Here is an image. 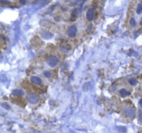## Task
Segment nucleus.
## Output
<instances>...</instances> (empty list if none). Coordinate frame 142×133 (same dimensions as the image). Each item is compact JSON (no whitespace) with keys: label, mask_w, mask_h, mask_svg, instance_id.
I'll return each instance as SVG.
<instances>
[{"label":"nucleus","mask_w":142,"mask_h":133,"mask_svg":"<svg viewBox=\"0 0 142 133\" xmlns=\"http://www.w3.org/2000/svg\"><path fill=\"white\" fill-rule=\"evenodd\" d=\"M47 64L51 66V67H54L58 65V64L59 63V59L56 56H53V55H51V56H49L47 58Z\"/></svg>","instance_id":"nucleus-1"},{"label":"nucleus","mask_w":142,"mask_h":133,"mask_svg":"<svg viewBox=\"0 0 142 133\" xmlns=\"http://www.w3.org/2000/svg\"><path fill=\"white\" fill-rule=\"evenodd\" d=\"M27 99L28 103L31 104H36L39 102V96L36 94L33 93H30L27 96Z\"/></svg>","instance_id":"nucleus-2"},{"label":"nucleus","mask_w":142,"mask_h":133,"mask_svg":"<svg viewBox=\"0 0 142 133\" xmlns=\"http://www.w3.org/2000/svg\"><path fill=\"white\" fill-rule=\"evenodd\" d=\"M67 34L70 38H74L77 34V28L76 26H71L67 31Z\"/></svg>","instance_id":"nucleus-3"},{"label":"nucleus","mask_w":142,"mask_h":133,"mask_svg":"<svg viewBox=\"0 0 142 133\" xmlns=\"http://www.w3.org/2000/svg\"><path fill=\"white\" fill-rule=\"evenodd\" d=\"M96 10V7H93L89 10L87 13V19L89 22H92L94 18V11Z\"/></svg>","instance_id":"nucleus-4"},{"label":"nucleus","mask_w":142,"mask_h":133,"mask_svg":"<svg viewBox=\"0 0 142 133\" xmlns=\"http://www.w3.org/2000/svg\"><path fill=\"white\" fill-rule=\"evenodd\" d=\"M124 113L126 114L128 116L130 117L131 119H133L135 116V112L132 108H125L124 109Z\"/></svg>","instance_id":"nucleus-5"},{"label":"nucleus","mask_w":142,"mask_h":133,"mask_svg":"<svg viewBox=\"0 0 142 133\" xmlns=\"http://www.w3.org/2000/svg\"><path fill=\"white\" fill-rule=\"evenodd\" d=\"M31 81L33 83V84H36V85H41L42 81V79L40 78H39L38 76H31Z\"/></svg>","instance_id":"nucleus-6"},{"label":"nucleus","mask_w":142,"mask_h":133,"mask_svg":"<svg viewBox=\"0 0 142 133\" xmlns=\"http://www.w3.org/2000/svg\"><path fill=\"white\" fill-rule=\"evenodd\" d=\"M12 94L14 96H23L24 94V92L20 89H15L13 90Z\"/></svg>","instance_id":"nucleus-7"},{"label":"nucleus","mask_w":142,"mask_h":133,"mask_svg":"<svg viewBox=\"0 0 142 133\" xmlns=\"http://www.w3.org/2000/svg\"><path fill=\"white\" fill-rule=\"evenodd\" d=\"M119 94L122 97H125L127 96H129L130 94V92H128L127 90L124 89H122L119 91Z\"/></svg>","instance_id":"nucleus-8"},{"label":"nucleus","mask_w":142,"mask_h":133,"mask_svg":"<svg viewBox=\"0 0 142 133\" xmlns=\"http://www.w3.org/2000/svg\"><path fill=\"white\" fill-rule=\"evenodd\" d=\"M128 83H129L131 85H137V80L135 78H130V79H129Z\"/></svg>","instance_id":"nucleus-9"},{"label":"nucleus","mask_w":142,"mask_h":133,"mask_svg":"<svg viewBox=\"0 0 142 133\" xmlns=\"http://www.w3.org/2000/svg\"><path fill=\"white\" fill-rule=\"evenodd\" d=\"M142 13V3H139L137 6V14H141Z\"/></svg>","instance_id":"nucleus-10"},{"label":"nucleus","mask_w":142,"mask_h":133,"mask_svg":"<svg viewBox=\"0 0 142 133\" xmlns=\"http://www.w3.org/2000/svg\"><path fill=\"white\" fill-rule=\"evenodd\" d=\"M130 25L132 26V27H135L136 26V21H135V19L134 18H131L130 20Z\"/></svg>","instance_id":"nucleus-11"},{"label":"nucleus","mask_w":142,"mask_h":133,"mask_svg":"<svg viewBox=\"0 0 142 133\" xmlns=\"http://www.w3.org/2000/svg\"><path fill=\"white\" fill-rule=\"evenodd\" d=\"M138 120H139V121L141 124H142V112L141 110H139V118H138Z\"/></svg>","instance_id":"nucleus-12"},{"label":"nucleus","mask_w":142,"mask_h":133,"mask_svg":"<svg viewBox=\"0 0 142 133\" xmlns=\"http://www.w3.org/2000/svg\"><path fill=\"white\" fill-rule=\"evenodd\" d=\"M44 76L46 78H50L51 76V73L50 71H44Z\"/></svg>","instance_id":"nucleus-13"},{"label":"nucleus","mask_w":142,"mask_h":133,"mask_svg":"<svg viewBox=\"0 0 142 133\" xmlns=\"http://www.w3.org/2000/svg\"><path fill=\"white\" fill-rule=\"evenodd\" d=\"M1 3V4H10V2L9 1H6V0H0Z\"/></svg>","instance_id":"nucleus-14"},{"label":"nucleus","mask_w":142,"mask_h":133,"mask_svg":"<svg viewBox=\"0 0 142 133\" xmlns=\"http://www.w3.org/2000/svg\"><path fill=\"white\" fill-rule=\"evenodd\" d=\"M19 3L21 4H24L26 3V0H19Z\"/></svg>","instance_id":"nucleus-15"},{"label":"nucleus","mask_w":142,"mask_h":133,"mask_svg":"<svg viewBox=\"0 0 142 133\" xmlns=\"http://www.w3.org/2000/svg\"><path fill=\"white\" fill-rule=\"evenodd\" d=\"M139 103H140L141 105H142V99H141V100H140V101H139Z\"/></svg>","instance_id":"nucleus-16"},{"label":"nucleus","mask_w":142,"mask_h":133,"mask_svg":"<svg viewBox=\"0 0 142 133\" xmlns=\"http://www.w3.org/2000/svg\"><path fill=\"white\" fill-rule=\"evenodd\" d=\"M141 25L142 26V19H141Z\"/></svg>","instance_id":"nucleus-17"}]
</instances>
